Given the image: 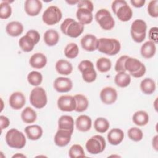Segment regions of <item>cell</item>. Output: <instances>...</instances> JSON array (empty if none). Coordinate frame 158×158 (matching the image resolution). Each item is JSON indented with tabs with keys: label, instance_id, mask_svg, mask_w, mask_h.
<instances>
[{
	"label": "cell",
	"instance_id": "6da1fadb",
	"mask_svg": "<svg viewBox=\"0 0 158 158\" xmlns=\"http://www.w3.org/2000/svg\"><path fill=\"white\" fill-rule=\"evenodd\" d=\"M62 32L71 38L78 37L84 30V25L72 18H67L60 25Z\"/></svg>",
	"mask_w": 158,
	"mask_h": 158
},
{
	"label": "cell",
	"instance_id": "7a4b0ae2",
	"mask_svg": "<svg viewBox=\"0 0 158 158\" xmlns=\"http://www.w3.org/2000/svg\"><path fill=\"white\" fill-rule=\"evenodd\" d=\"M112 9L117 18L122 22H127L132 17V10L125 1H114L112 3Z\"/></svg>",
	"mask_w": 158,
	"mask_h": 158
},
{
	"label": "cell",
	"instance_id": "3957f363",
	"mask_svg": "<svg viewBox=\"0 0 158 158\" xmlns=\"http://www.w3.org/2000/svg\"><path fill=\"white\" fill-rule=\"evenodd\" d=\"M120 48V43L116 39L107 38L99 39L98 50L102 53L109 56H114L118 53Z\"/></svg>",
	"mask_w": 158,
	"mask_h": 158
},
{
	"label": "cell",
	"instance_id": "277c9868",
	"mask_svg": "<svg viewBox=\"0 0 158 158\" xmlns=\"http://www.w3.org/2000/svg\"><path fill=\"white\" fill-rule=\"evenodd\" d=\"M40 40V35L38 31L35 30H30L27 32L25 36L20 38L19 44L23 52H28L33 49L35 45L39 42Z\"/></svg>",
	"mask_w": 158,
	"mask_h": 158
},
{
	"label": "cell",
	"instance_id": "5b68a950",
	"mask_svg": "<svg viewBox=\"0 0 158 158\" xmlns=\"http://www.w3.org/2000/svg\"><path fill=\"white\" fill-rule=\"evenodd\" d=\"M7 144L15 149H22L26 144V138L23 133L15 128L9 130L6 135Z\"/></svg>",
	"mask_w": 158,
	"mask_h": 158
},
{
	"label": "cell",
	"instance_id": "8992f818",
	"mask_svg": "<svg viewBox=\"0 0 158 158\" xmlns=\"http://www.w3.org/2000/svg\"><path fill=\"white\" fill-rule=\"evenodd\" d=\"M125 68L135 78L143 77L146 71L145 65L138 59L128 57L125 62Z\"/></svg>",
	"mask_w": 158,
	"mask_h": 158
},
{
	"label": "cell",
	"instance_id": "52a82bcc",
	"mask_svg": "<svg viewBox=\"0 0 158 158\" xmlns=\"http://www.w3.org/2000/svg\"><path fill=\"white\" fill-rule=\"evenodd\" d=\"M147 25L146 22L141 19H136L131 24L130 33L132 39L136 43L143 42L146 35Z\"/></svg>",
	"mask_w": 158,
	"mask_h": 158
},
{
	"label": "cell",
	"instance_id": "ba28073f",
	"mask_svg": "<svg viewBox=\"0 0 158 158\" xmlns=\"http://www.w3.org/2000/svg\"><path fill=\"white\" fill-rule=\"evenodd\" d=\"M106 143L105 139L101 135H94L90 138L86 143L87 151L91 154H98L104 151Z\"/></svg>",
	"mask_w": 158,
	"mask_h": 158
},
{
	"label": "cell",
	"instance_id": "9c48e42d",
	"mask_svg": "<svg viewBox=\"0 0 158 158\" xmlns=\"http://www.w3.org/2000/svg\"><path fill=\"white\" fill-rule=\"evenodd\" d=\"M95 19L104 30H110L115 25V20L110 12L106 9H99L95 14Z\"/></svg>",
	"mask_w": 158,
	"mask_h": 158
},
{
	"label": "cell",
	"instance_id": "30bf717a",
	"mask_svg": "<svg viewBox=\"0 0 158 158\" xmlns=\"http://www.w3.org/2000/svg\"><path fill=\"white\" fill-rule=\"evenodd\" d=\"M30 101L31 104L36 109L44 107L48 102L45 90L40 86L33 89L30 93Z\"/></svg>",
	"mask_w": 158,
	"mask_h": 158
},
{
	"label": "cell",
	"instance_id": "8fae6325",
	"mask_svg": "<svg viewBox=\"0 0 158 158\" xmlns=\"http://www.w3.org/2000/svg\"><path fill=\"white\" fill-rule=\"evenodd\" d=\"M78 69L81 72L82 78L85 81L91 83L96 80L97 73L91 61L88 60H83L81 61L78 66Z\"/></svg>",
	"mask_w": 158,
	"mask_h": 158
},
{
	"label": "cell",
	"instance_id": "7c38bea8",
	"mask_svg": "<svg viewBox=\"0 0 158 158\" xmlns=\"http://www.w3.org/2000/svg\"><path fill=\"white\" fill-rule=\"evenodd\" d=\"M62 17V14L60 9L56 6H51L43 12L42 20L46 25H53L59 22Z\"/></svg>",
	"mask_w": 158,
	"mask_h": 158
},
{
	"label": "cell",
	"instance_id": "4fadbf2b",
	"mask_svg": "<svg viewBox=\"0 0 158 158\" xmlns=\"http://www.w3.org/2000/svg\"><path fill=\"white\" fill-rule=\"evenodd\" d=\"M57 107L60 110L64 112H72L75 110L76 107L75 99L74 97L72 96H61L57 100Z\"/></svg>",
	"mask_w": 158,
	"mask_h": 158
},
{
	"label": "cell",
	"instance_id": "5bb4252c",
	"mask_svg": "<svg viewBox=\"0 0 158 158\" xmlns=\"http://www.w3.org/2000/svg\"><path fill=\"white\" fill-rule=\"evenodd\" d=\"M99 40L93 35L86 34L80 41L82 48L89 52L94 51L98 49Z\"/></svg>",
	"mask_w": 158,
	"mask_h": 158
},
{
	"label": "cell",
	"instance_id": "9a60e30c",
	"mask_svg": "<svg viewBox=\"0 0 158 158\" xmlns=\"http://www.w3.org/2000/svg\"><path fill=\"white\" fill-rule=\"evenodd\" d=\"M100 99L104 104H112L117 99V92L112 87H105L100 92Z\"/></svg>",
	"mask_w": 158,
	"mask_h": 158
},
{
	"label": "cell",
	"instance_id": "2e32d148",
	"mask_svg": "<svg viewBox=\"0 0 158 158\" xmlns=\"http://www.w3.org/2000/svg\"><path fill=\"white\" fill-rule=\"evenodd\" d=\"M73 87L72 80L66 77H58L54 81V89L59 93L70 91Z\"/></svg>",
	"mask_w": 158,
	"mask_h": 158
},
{
	"label": "cell",
	"instance_id": "e0dca14e",
	"mask_svg": "<svg viewBox=\"0 0 158 158\" xmlns=\"http://www.w3.org/2000/svg\"><path fill=\"white\" fill-rule=\"evenodd\" d=\"M72 133V132L68 130L59 129L54 136V143L56 145L59 147L67 146L71 140Z\"/></svg>",
	"mask_w": 158,
	"mask_h": 158
},
{
	"label": "cell",
	"instance_id": "ac0fdd59",
	"mask_svg": "<svg viewBox=\"0 0 158 158\" xmlns=\"http://www.w3.org/2000/svg\"><path fill=\"white\" fill-rule=\"evenodd\" d=\"M25 12L30 16H36L42 9V3L38 0H27L25 2Z\"/></svg>",
	"mask_w": 158,
	"mask_h": 158
},
{
	"label": "cell",
	"instance_id": "d6986e66",
	"mask_svg": "<svg viewBox=\"0 0 158 158\" xmlns=\"http://www.w3.org/2000/svg\"><path fill=\"white\" fill-rule=\"evenodd\" d=\"M9 102L12 109L15 110H19L24 106L26 100L25 97L22 93L16 91L10 96Z\"/></svg>",
	"mask_w": 158,
	"mask_h": 158
},
{
	"label": "cell",
	"instance_id": "ffe728a7",
	"mask_svg": "<svg viewBox=\"0 0 158 158\" xmlns=\"http://www.w3.org/2000/svg\"><path fill=\"white\" fill-rule=\"evenodd\" d=\"M29 63L33 68L40 69L44 67L46 65L47 58L43 53L37 52L31 56Z\"/></svg>",
	"mask_w": 158,
	"mask_h": 158
},
{
	"label": "cell",
	"instance_id": "44dd1931",
	"mask_svg": "<svg viewBox=\"0 0 158 158\" xmlns=\"http://www.w3.org/2000/svg\"><path fill=\"white\" fill-rule=\"evenodd\" d=\"M92 121L91 118L86 115H81L78 116L75 122L76 127L78 130L86 132L91 129Z\"/></svg>",
	"mask_w": 158,
	"mask_h": 158
},
{
	"label": "cell",
	"instance_id": "7402d4cb",
	"mask_svg": "<svg viewBox=\"0 0 158 158\" xmlns=\"http://www.w3.org/2000/svg\"><path fill=\"white\" fill-rule=\"evenodd\" d=\"M124 138L123 131L119 128H113L107 134V139L112 145H118L123 141Z\"/></svg>",
	"mask_w": 158,
	"mask_h": 158
},
{
	"label": "cell",
	"instance_id": "603a6c76",
	"mask_svg": "<svg viewBox=\"0 0 158 158\" xmlns=\"http://www.w3.org/2000/svg\"><path fill=\"white\" fill-rule=\"evenodd\" d=\"M76 16L79 22L83 25L89 24L93 20L92 12L86 8H78L76 12Z\"/></svg>",
	"mask_w": 158,
	"mask_h": 158
},
{
	"label": "cell",
	"instance_id": "cb8c5ba5",
	"mask_svg": "<svg viewBox=\"0 0 158 158\" xmlns=\"http://www.w3.org/2000/svg\"><path fill=\"white\" fill-rule=\"evenodd\" d=\"M24 130L28 138L33 141L40 139L43 135L42 128L38 125L27 126Z\"/></svg>",
	"mask_w": 158,
	"mask_h": 158
},
{
	"label": "cell",
	"instance_id": "d4e9b609",
	"mask_svg": "<svg viewBox=\"0 0 158 158\" xmlns=\"http://www.w3.org/2000/svg\"><path fill=\"white\" fill-rule=\"evenodd\" d=\"M6 31L9 36L16 37L22 33L23 26L19 22L12 21L7 23L6 27Z\"/></svg>",
	"mask_w": 158,
	"mask_h": 158
},
{
	"label": "cell",
	"instance_id": "484cf974",
	"mask_svg": "<svg viewBox=\"0 0 158 158\" xmlns=\"http://www.w3.org/2000/svg\"><path fill=\"white\" fill-rule=\"evenodd\" d=\"M156 44L151 41H148L141 46V54L144 58L150 59L152 57L156 54Z\"/></svg>",
	"mask_w": 158,
	"mask_h": 158
},
{
	"label": "cell",
	"instance_id": "4316f807",
	"mask_svg": "<svg viewBox=\"0 0 158 158\" xmlns=\"http://www.w3.org/2000/svg\"><path fill=\"white\" fill-rule=\"evenodd\" d=\"M56 70L60 75H68L73 70V67L70 62L64 59H60L56 63Z\"/></svg>",
	"mask_w": 158,
	"mask_h": 158
},
{
	"label": "cell",
	"instance_id": "83f0119b",
	"mask_svg": "<svg viewBox=\"0 0 158 158\" xmlns=\"http://www.w3.org/2000/svg\"><path fill=\"white\" fill-rule=\"evenodd\" d=\"M74 127V120L70 115H62L58 120L59 129L68 130L73 133Z\"/></svg>",
	"mask_w": 158,
	"mask_h": 158
},
{
	"label": "cell",
	"instance_id": "f1b7e54d",
	"mask_svg": "<svg viewBox=\"0 0 158 158\" xmlns=\"http://www.w3.org/2000/svg\"><path fill=\"white\" fill-rule=\"evenodd\" d=\"M43 39L44 43L49 46H52L58 43L59 40V35L58 32L54 29H49L45 31Z\"/></svg>",
	"mask_w": 158,
	"mask_h": 158
},
{
	"label": "cell",
	"instance_id": "f546056e",
	"mask_svg": "<svg viewBox=\"0 0 158 158\" xmlns=\"http://www.w3.org/2000/svg\"><path fill=\"white\" fill-rule=\"evenodd\" d=\"M73 97L76 102V107L75 110L77 112H82L86 110L88 107L89 104L86 97L81 94H76Z\"/></svg>",
	"mask_w": 158,
	"mask_h": 158
},
{
	"label": "cell",
	"instance_id": "4dcf8cb0",
	"mask_svg": "<svg viewBox=\"0 0 158 158\" xmlns=\"http://www.w3.org/2000/svg\"><path fill=\"white\" fill-rule=\"evenodd\" d=\"M140 88L142 92L144 94H151L154 93L156 89L155 81L150 78H146L141 81L140 83Z\"/></svg>",
	"mask_w": 158,
	"mask_h": 158
},
{
	"label": "cell",
	"instance_id": "1f68e13d",
	"mask_svg": "<svg viewBox=\"0 0 158 158\" xmlns=\"http://www.w3.org/2000/svg\"><path fill=\"white\" fill-rule=\"evenodd\" d=\"M132 120L133 123L136 125L144 126L149 122V115L146 112L139 110L133 114Z\"/></svg>",
	"mask_w": 158,
	"mask_h": 158
},
{
	"label": "cell",
	"instance_id": "d6a6232c",
	"mask_svg": "<svg viewBox=\"0 0 158 158\" xmlns=\"http://www.w3.org/2000/svg\"><path fill=\"white\" fill-rule=\"evenodd\" d=\"M114 81L118 86L120 88H125L130 85L131 77L130 74H128L126 72H118L115 77Z\"/></svg>",
	"mask_w": 158,
	"mask_h": 158
},
{
	"label": "cell",
	"instance_id": "836d02e7",
	"mask_svg": "<svg viewBox=\"0 0 158 158\" xmlns=\"http://www.w3.org/2000/svg\"><path fill=\"white\" fill-rule=\"evenodd\" d=\"M37 118L36 112L31 107H25L21 113V118L26 123H31L35 122Z\"/></svg>",
	"mask_w": 158,
	"mask_h": 158
},
{
	"label": "cell",
	"instance_id": "e575fe53",
	"mask_svg": "<svg viewBox=\"0 0 158 158\" xmlns=\"http://www.w3.org/2000/svg\"><path fill=\"white\" fill-rule=\"evenodd\" d=\"M109 121L103 117L97 118L94 122V128L96 131L103 133L107 131L109 128Z\"/></svg>",
	"mask_w": 158,
	"mask_h": 158
},
{
	"label": "cell",
	"instance_id": "d590c367",
	"mask_svg": "<svg viewBox=\"0 0 158 158\" xmlns=\"http://www.w3.org/2000/svg\"><path fill=\"white\" fill-rule=\"evenodd\" d=\"M111 67V61L106 57H101L96 61V68L100 72H107L110 70Z\"/></svg>",
	"mask_w": 158,
	"mask_h": 158
},
{
	"label": "cell",
	"instance_id": "8d00e7d4",
	"mask_svg": "<svg viewBox=\"0 0 158 158\" xmlns=\"http://www.w3.org/2000/svg\"><path fill=\"white\" fill-rule=\"evenodd\" d=\"M79 52L78 45L74 43L68 44L64 49V54L69 59L75 58Z\"/></svg>",
	"mask_w": 158,
	"mask_h": 158
},
{
	"label": "cell",
	"instance_id": "74e56055",
	"mask_svg": "<svg viewBox=\"0 0 158 158\" xmlns=\"http://www.w3.org/2000/svg\"><path fill=\"white\" fill-rule=\"evenodd\" d=\"M28 83L32 86H38L43 80V76L41 73L37 71H32L30 72L27 76Z\"/></svg>",
	"mask_w": 158,
	"mask_h": 158
},
{
	"label": "cell",
	"instance_id": "f35d334b",
	"mask_svg": "<svg viewBox=\"0 0 158 158\" xmlns=\"http://www.w3.org/2000/svg\"><path fill=\"white\" fill-rule=\"evenodd\" d=\"M0 5V18L1 19H8L12 14V7L9 4V1H3Z\"/></svg>",
	"mask_w": 158,
	"mask_h": 158
},
{
	"label": "cell",
	"instance_id": "ab89813d",
	"mask_svg": "<svg viewBox=\"0 0 158 158\" xmlns=\"http://www.w3.org/2000/svg\"><path fill=\"white\" fill-rule=\"evenodd\" d=\"M69 156L71 158L84 157H85V154L80 144H73L69 149Z\"/></svg>",
	"mask_w": 158,
	"mask_h": 158
},
{
	"label": "cell",
	"instance_id": "60d3db41",
	"mask_svg": "<svg viewBox=\"0 0 158 158\" xmlns=\"http://www.w3.org/2000/svg\"><path fill=\"white\" fill-rule=\"evenodd\" d=\"M128 138L136 142L139 141L143 137V133L141 130L137 127H132L128 131Z\"/></svg>",
	"mask_w": 158,
	"mask_h": 158
},
{
	"label": "cell",
	"instance_id": "b9f144b4",
	"mask_svg": "<svg viewBox=\"0 0 158 158\" xmlns=\"http://www.w3.org/2000/svg\"><path fill=\"white\" fill-rule=\"evenodd\" d=\"M148 12L152 17H158V1L157 0L151 1L148 6Z\"/></svg>",
	"mask_w": 158,
	"mask_h": 158
},
{
	"label": "cell",
	"instance_id": "7bdbcfd3",
	"mask_svg": "<svg viewBox=\"0 0 158 158\" xmlns=\"http://www.w3.org/2000/svg\"><path fill=\"white\" fill-rule=\"evenodd\" d=\"M128 57L129 56L127 55H123L120 56L118 58V59L117 60L115 65V70L117 73L122 72H126V70L125 68V62Z\"/></svg>",
	"mask_w": 158,
	"mask_h": 158
},
{
	"label": "cell",
	"instance_id": "ee69618b",
	"mask_svg": "<svg viewBox=\"0 0 158 158\" xmlns=\"http://www.w3.org/2000/svg\"><path fill=\"white\" fill-rule=\"evenodd\" d=\"M77 7L78 8H80V7L86 8L90 10L91 12H93V4L91 1H88V0L78 1V2L77 4Z\"/></svg>",
	"mask_w": 158,
	"mask_h": 158
},
{
	"label": "cell",
	"instance_id": "f6af8a7d",
	"mask_svg": "<svg viewBox=\"0 0 158 158\" xmlns=\"http://www.w3.org/2000/svg\"><path fill=\"white\" fill-rule=\"evenodd\" d=\"M149 39L155 44L157 43V28L152 27L149 31Z\"/></svg>",
	"mask_w": 158,
	"mask_h": 158
},
{
	"label": "cell",
	"instance_id": "bcb514c9",
	"mask_svg": "<svg viewBox=\"0 0 158 158\" xmlns=\"http://www.w3.org/2000/svg\"><path fill=\"white\" fill-rule=\"evenodd\" d=\"M0 123H1L0 124L1 129L3 130L9 127V125L10 124V121L7 117H5L4 115H1L0 116Z\"/></svg>",
	"mask_w": 158,
	"mask_h": 158
},
{
	"label": "cell",
	"instance_id": "7dc6e473",
	"mask_svg": "<svg viewBox=\"0 0 158 158\" xmlns=\"http://www.w3.org/2000/svg\"><path fill=\"white\" fill-rule=\"evenodd\" d=\"M130 2L134 7L139 8L144 6L146 1L145 0H131Z\"/></svg>",
	"mask_w": 158,
	"mask_h": 158
},
{
	"label": "cell",
	"instance_id": "c3c4849f",
	"mask_svg": "<svg viewBox=\"0 0 158 158\" xmlns=\"http://www.w3.org/2000/svg\"><path fill=\"white\" fill-rule=\"evenodd\" d=\"M157 138L158 136L156 135L152 139V146L156 151H157Z\"/></svg>",
	"mask_w": 158,
	"mask_h": 158
},
{
	"label": "cell",
	"instance_id": "681fc988",
	"mask_svg": "<svg viewBox=\"0 0 158 158\" xmlns=\"http://www.w3.org/2000/svg\"><path fill=\"white\" fill-rule=\"evenodd\" d=\"M26 157V156L23 155V154H15V155L12 156V157Z\"/></svg>",
	"mask_w": 158,
	"mask_h": 158
},
{
	"label": "cell",
	"instance_id": "f907efd6",
	"mask_svg": "<svg viewBox=\"0 0 158 158\" xmlns=\"http://www.w3.org/2000/svg\"><path fill=\"white\" fill-rule=\"evenodd\" d=\"M67 3L70 4H75V3H78V1H67Z\"/></svg>",
	"mask_w": 158,
	"mask_h": 158
}]
</instances>
